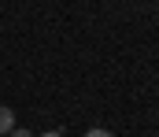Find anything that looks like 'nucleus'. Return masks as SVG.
<instances>
[{"label":"nucleus","instance_id":"f03ea898","mask_svg":"<svg viewBox=\"0 0 159 137\" xmlns=\"http://www.w3.org/2000/svg\"><path fill=\"white\" fill-rule=\"evenodd\" d=\"M85 137H111V130H104V126H93V130H85Z\"/></svg>","mask_w":159,"mask_h":137},{"label":"nucleus","instance_id":"7ed1b4c3","mask_svg":"<svg viewBox=\"0 0 159 137\" xmlns=\"http://www.w3.org/2000/svg\"><path fill=\"white\" fill-rule=\"evenodd\" d=\"M7 137H34V134H30V130H19V126H15V130H11Z\"/></svg>","mask_w":159,"mask_h":137},{"label":"nucleus","instance_id":"f257e3e1","mask_svg":"<svg viewBox=\"0 0 159 137\" xmlns=\"http://www.w3.org/2000/svg\"><path fill=\"white\" fill-rule=\"evenodd\" d=\"M11 130H15V111L11 107H0V137L11 134Z\"/></svg>","mask_w":159,"mask_h":137},{"label":"nucleus","instance_id":"20e7f679","mask_svg":"<svg viewBox=\"0 0 159 137\" xmlns=\"http://www.w3.org/2000/svg\"><path fill=\"white\" fill-rule=\"evenodd\" d=\"M41 137H63V134H59V130H48V134H41Z\"/></svg>","mask_w":159,"mask_h":137}]
</instances>
